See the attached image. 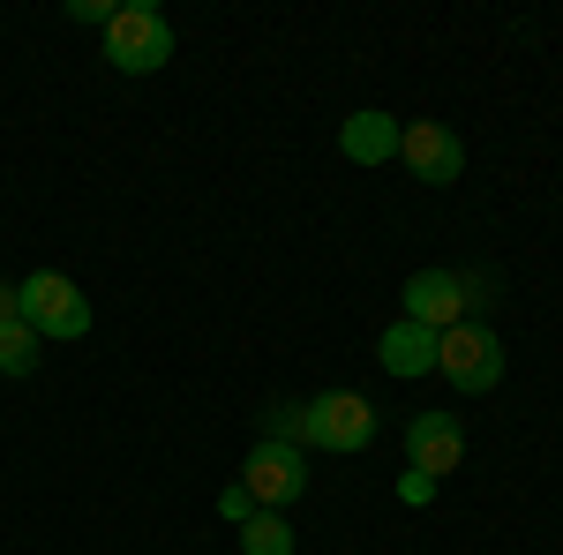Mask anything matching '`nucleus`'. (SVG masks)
I'll return each instance as SVG.
<instances>
[{
	"label": "nucleus",
	"instance_id": "1",
	"mask_svg": "<svg viewBox=\"0 0 563 555\" xmlns=\"http://www.w3.org/2000/svg\"><path fill=\"white\" fill-rule=\"evenodd\" d=\"M106 60H113L121 76L166 68V60H174V23H166V8H151V0L113 8V23H106Z\"/></svg>",
	"mask_w": 563,
	"mask_h": 555
},
{
	"label": "nucleus",
	"instance_id": "2",
	"mask_svg": "<svg viewBox=\"0 0 563 555\" xmlns=\"http://www.w3.org/2000/svg\"><path fill=\"white\" fill-rule=\"evenodd\" d=\"M435 376L451 390H466V398H481V390L504 384V345H496V331L488 323H451L443 338H435Z\"/></svg>",
	"mask_w": 563,
	"mask_h": 555
},
{
	"label": "nucleus",
	"instance_id": "3",
	"mask_svg": "<svg viewBox=\"0 0 563 555\" xmlns=\"http://www.w3.org/2000/svg\"><path fill=\"white\" fill-rule=\"evenodd\" d=\"M15 315L38 331V338H84L90 331V300L76 278H60V270H31L23 286H15Z\"/></svg>",
	"mask_w": 563,
	"mask_h": 555
},
{
	"label": "nucleus",
	"instance_id": "4",
	"mask_svg": "<svg viewBox=\"0 0 563 555\" xmlns=\"http://www.w3.org/2000/svg\"><path fill=\"white\" fill-rule=\"evenodd\" d=\"M301 443L353 458V451L376 443V406H368L361 390H323V398H308V406H301Z\"/></svg>",
	"mask_w": 563,
	"mask_h": 555
},
{
	"label": "nucleus",
	"instance_id": "5",
	"mask_svg": "<svg viewBox=\"0 0 563 555\" xmlns=\"http://www.w3.org/2000/svg\"><path fill=\"white\" fill-rule=\"evenodd\" d=\"M488 293V278H466V270H413L406 278V323H421V331H451V323H466V308Z\"/></svg>",
	"mask_w": 563,
	"mask_h": 555
},
{
	"label": "nucleus",
	"instance_id": "6",
	"mask_svg": "<svg viewBox=\"0 0 563 555\" xmlns=\"http://www.w3.org/2000/svg\"><path fill=\"white\" fill-rule=\"evenodd\" d=\"M241 488L256 496V511H286V503H301V488H308L301 443H278V435H263L256 451H249V473H241Z\"/></svg>",
	"mask_w": 563,
	"mask_h": 555
},
{
	"label": "nucleus",
	"instance_id": "7",
	"mask_svg": "<svg viewBox=\"0 0 563 555\" xmlns=\"http://www.w3.org/2000/svg\"><path fill=\"white\" fill-rule=\"evenodd\" d=\"M398 158L413 166V180L451 188V180L466 173V143H459V129H443V121H406V129H398Z\"/></svg>",
	"mask_w": 563,
	"mask_h": 555
},
{
	"label": "nucleus",
	"instance_id": "8",
	"mask_svg": "<svg viewBox=\"0 0 563 555\" xmlns=\"http://www.w3.org/2000/svg\"><path fill=\"white\" fill-rule=\"evenodd\" d=\"M406 458H413V473L443 480V473L466 458V421L459 413H413L406 421Z\"/></svg>",
	"mask_w": 563,
	"mask_h": 555
},
{
	"label": "nucleus",
	"instance_id": "9",
	"mask_svg": "<svg viewBox=\"0 0 563 555\" xmlns=\"http://www.w3.org/2000/svg\"><path fill=\"white\" fill-rule=\"evenodd\" d=\"M398 129H406V121H390V113H376V106H361L346 129H339V151H346L353 166H384V158H398Z\"/></svg>",
	"mask_w": 563,
	"mask_h": 555
},
{
	"label": "nucleus",
	"instance_id": "10",
	"mask_svg": "<svg viewBox=\"0 0 563 555\" xmlns=\"http://www.w3.org/2000/svg\"><path fill=\"white\" fill-rule=\"evenodd\" d=\"M376 360H384L390 376H429L435 368V331H421V323H390L384 338H376Z\"/></svg>",
	"mask_w": 563,
	"mask_h": 555
},
{
	"label": "nucleus",
	"instance_id": "11",
	"mask_svg": "<svg viewBox=\"0 0 563 555\" xmlns=\"http://www.w3.org/2000/svg\"><path fill=\"white\" fill-rule=\"evenodd\" d=\"M241 555H294V525L278 511H256L241 525Z\"/></svg>",
	"mask_w": 563,
	"mask_h": 555
},
{
	"label": "nucleus",
	"instance_id": "12",
	"mask_svg": "<svg viewBox=\"0 0 563 555\" xmlns=\"http://www.w3.org/2000/svg\"><path fill=\"white\" fill-rule=\"evenodd\" d=\"M38 345L45 338L23 323V315H15V323L0 331V376H31V368H38Z\"/></svg>",
	"mask_w": 563,
	"mask_h": 555
},
{
	"label": "nucleus",
	"instance_id": "13",
	"mask_svg": "<svg viewBox=\"0 0 563 555\" xmlns=\"http://www.w3.org/2000/svg\"><path fill=\"white\" fill-rule=\"evenodd\" d=\"M218 518L249 525V518H256V496H249V488H225V496H218Z\"/></svg>",
	"mask_w": 563,
	"mask_h": 555
},
{
	"label": "nucleus",
	"instance_id": "14",
	"mask_svg": "<svg viewBox=\"0 0 563 555\" xmlns=\"http://www.w3.org/2000/svg\"><path fill=\"white\" fill-rule=\"evenodd\" d=\"M263 435H278V443H301V406H278V413H271V428H263Z\"/></svg>",
	"mask_w": 563,
	"mask_h": 555
},
{
	"label": "nucleus",
	"instance_id": "15",
	"mask_svg": "<svg viewBox=\"0 0 563 555\" xmlns=\"http://www.w3.org/2000/svg\"><path fill=\"white\" fill-rule=\"evenodd\" d=\"M398 496H406V503H429L435 480H429V473H406V480H398Z\"/></svg>",
	"mask_w": 563,
	"mask_h": 555
},
{
	"label": "nucleus",
	"instance_id": "16",
	"mask_svg": "<svg viewBox=\"0 0 563 555\" xmlns=\"http://www.w3.org/2000/svg\"><path fill=\"white\" fill-rule=\"evenodd\" d=\"M15 323V286H0V331Z\"/></svg>",
	"mask_w": 563,
	"mask_h": 555
}]
</instances>
